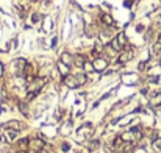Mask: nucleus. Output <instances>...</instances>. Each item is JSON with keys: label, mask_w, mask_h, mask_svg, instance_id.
<instances>
[{"label": "nucleus", "mask_w": 161, "mask_h": 153, "mask_svg": "<svg viewBox=\"0 0 161 153\" xmlns=\"http://www.w3.org/2000/svg\"><path fill=\"white\" fill-rule=\"evenodd\" d=\"M3 128L5 130H13V131H22L25 128V125L19 120H8V122L3 123Z\"/></svg>", "instance_id": "obj_1"}, {"label": "nucleus", "mask_w": 161, "mask_h": 153, "mask_svg": "<svg viewBox=\"0 0 161 153\" xmlns=\"http://www.w3.org/2000/svg\"><path fill=\"white\" fill-rule=\"evenodd\" d=\"M63 83L69 88V89H77V88H80L78 86V83H77V78H75V75H66V76H63Z\"/></svg>", "instance_id": "obj_2"}, {"label": "nucleus", "mask_w": 161, "mask_h": 153, "mask_svg": "<svg viewBox=\"0 0 161 153\" xmlns=\"http://www.w3.org/2000/svg\"><path fill=\"white\" fill-rule=\"evenodd\" d=\"M27 60L24 58H17L16 60V73L17 76H24V72H25V67H27Z\"/></svg>", "instance_id": "obj_3"}, {"label": "nucleus", "mask_w": 161, "mask_h": 153, "mask_svg": "<svg viewBox=\"0 0 161 153\" xmlns=\"http://www.w3.org/2000/svg\"><path fill=\"white\" fill-rule=\"evenodd\" d=\"M93 64H94V70L96 72H103L106 67H108V61L105 60V58H96L94 61H93Z\"/></svg>", "instance_id": "obj_4"}, {"label": "nucleus", "mask_w": 161, "mask_h": 153, "mask_svg": "<svg viewBox=\"0 0 161 153\" xmlns=\"http://www.w3.org/2000/svg\"><path fill=\"white\" fill-rule=\"evenodd\" d=\"M31 85L28 86V91H38L39 92V89L44 86V83H45V80L44 78H35L33 81H30Z\"/></svg>", "instance_id": "obj_5"}, {"label": "nucleus", "mask_w": 161, "mask_h": 153, "mask_svg": "<svg viewBox=\"0 0 161 153\" xmlns=\"http://www.w3.org/2000/svg\"><path fill=\"white\" fill-rule=\"evenodd\" d=\"M30 147H31L35 151H41V150L45 147V144H44V141H41V139H33V141H30Z\"/></svg>", "instance_id": "obj_6"}, {"label": "nucleus", "mask_w": 161, "mask_h": 153, "mask_svg": "<svg viewBox=\"0 0 161 153\" xmlns=\"http://www.w3.org/2000/svg\"><path fill=\"white\" fill-rule=\"evenodd\" d=\"M28 147H30V139H20L19 142H17V151H27L28 150Z\"/></svg>", "instance_id": "obj_7"}, {"label": "nucleus", "mask_w": 161, "mask_h": 153, "mask_svg": "<svg viewBox=\"0 0 161 153\" xmlns=\"http://www.w3.org/2000/svg\"><path fill=\"white\" fill-rule=\"evenodd\" d=\"M58 70H60V73L63 75V76H66V75H69V72H71V66H67V64H64V63H58Z\"/></svg>", "instance_id": "obj_8"}, {"label": "nucleus", "mask_w": 161, "mask_h": 153, "mask_svg": "<svg viewBox=\"0 0 161 153\" xmlns=\"http://www.w3.org/2000/svg\"><path fill=\"white\" fill-rule=\"evenodd\" d=\"M100 20L103 25H106V27H111V25L114 23V19L111 17V14H102L100 16Z\"/></svg>", "instance_id": "obj_9"}, {"label": "nucleus", "mask_w": 161, "mask_h": 153, "mask_svg": "<svg viewBox=\"0 0 161 153\" xmlns=\"http://www.w3.org/2000/svg\"><path fill=\"white\" fill-rule=\"evenodd\" d=\"M61 63H64V64H67V66H71V64L74 63V56H72L71 53L64 52V53L61 55Z\"/></svg>", "instance_id": "obj_10"}, {"label": "nucleus", "mask_w": 161, "mask_h": 153, "mask_svg": "<svg viewBox=\"0 0 161 153\" xmlns=\"http://www.w3.org/2000/svg\"><path fill=\"white\" fill-rule=\"evenodd\" d=\"M131 58H133V52H124V53H121V56H119V63H121V64L128 63Z\"/></svg>", "instance_id": "obj_11"}, {"label": "nucleus", "mask_w": 161, "mask_h": 153, "mask_svg": "<svg viewBox=\"0 0 161 153\" xmlns=\"http://www.w3.org/2000/svg\"><path fill=\"white\" fill-rule=\"evenodd\" d=\"M17 108H19V111L24 114V116H27L28 114V108H27V101H22V100H19L17 101Z\"/></svg>", "instance_id": "obj_12"}, {"label": "nucleus", "mask_w": 161, "mask_h": 153, "mask_svg": "<svg viewBox=\"0 0 161 153\" xmlns=\"http://www.w3.org/2000/svg\"><path fill=\"white\" fill-rule=\"evenodd\" d=\"M109 47H111V48L114 50V52H121V50H122V45L119 44V41H118L116 38L109 41Z\"/></svg>", "instance_id": "obj_13"}, {"label": "nucleus", "mask_w": 161, "mask_h": 153, "mask_svg": "<svg viewBox=\"0 0 161 153\" xmlns=\"http://www.w3.org/2000/svg\"><path fill=\"white\" fill-rule=\"evenodd\" d=\"M99 147H100V141H97V139H93V141L88 142V150H89V151H94V150H97Z\"/></svg>", "instance_id": "obj_14"}, {"label": "nucleus", "mask_w": 161, "mask_h": 153, "mask_svg": "<svg viewBox=\"0 0 161 153\" xmlns=\"http://www.w3.org/2000/svg\"><path fill=\"white\" fill-rule=\"evenodd\" d=\"M75 78H77V83H78V86H83V85H86L88 76H86V73H77V75H75Z\"/></svg>", "instance_id": "obj_15"}, {"label": "nucleus", "mask_w": 161, "mask_h": 153, "mask_svg": "<svg viewBox=\"0 0 161 153\" xmlns=\"http://www.w3.org/2000/svg\"><path fill=\"white\" fill-rule=\"evenodd\" d=\"M83 69H85V73H89V72H96L94 70V64L91 63V61H85V64H83Z\"/></svg>", "instance_id": "obj_16"}, {"label": "nucleus", "mask_w": 161, "mask_h": 153, "mask_svg": "<svg viewBox=\"0 0 161 153\" xmlns=\"http://www.w3.org/2000/svg\"><path fill=\"white\" fill-rule=\"evenodd\" d=\"M116 39L119 41V44H121L122 47H127V36H125V33H122V31H121V33L116 36Z\"/></svg>", "instance_id": "obj_17"}, {"label": "nucleus", "mask_w": 161, "mask_h": 153, "mask_svg": "<svg viewBox=\"0 0 161 153\" xmlns=\"http://www.w3.org/2000/svg\"><path fill=\"white\" fill-rule=\"evenodd\" d=\"M85 61H86V58H85L83 55H77V56H74V63L78 64V66H81V67H83Z\"/></svg>", "instance_id": "obj_18"}, {"label": "nucleus", "mask_w": 161, "mask_h": 153, "mask_svg": "<svg viewBox=\"0 0 161 153\" xmlns=\"http://www.w3.org/2000/svg\"><path fill=\"white\" fill-rule=\"evenodd\" d=\"M38 94H39L38 91H28V92H27V97H25V101H31Z\"/></svg>", "instance_id": "obj_19"}, {"label": "nucleus", "mask_w": 161, "mask_h": 153, "mask_svg": "<svg viewBox=\"0 0 161 153\" xmlns=\"http://www.w3.org/2000/svg\"><path fill=\"white\" fill-rule=\"evenodd\" d=\"M152 105H161V94H155L152 97Z\"/></svg>", "instance_id": "obj_20"}, {"label": "nucleus", "mask_w": 161, "mask_h": 153, "mask_svg": "<svg viewBox=\"0 0 161 153\" xmlns=\"http://www.w3.org/2000/svg\"><path fill=\"white\" fill-rule=\"evenodd\" d=\"M153 52H155L156 55H161V44H159V42H156V44L153 45Z\"/></svg>", "instance_id": "obj_21"}, {"label": "nucleus", "mask_w": 161, "mask_h": 153, "mask_svg": "<svg viewBox=\"0 0 161 153\" xmlns=\"http://www.w3.org/2000/svg\"><path fill=\"white\" fill-rule=\"evenodd\" d=\"M153 147H155L156 150H161V138H158V139L153 141Z\"/></svg>", "instance_id": "obj_22"}, {"label": "nucleus", "mask_w": 161, "mask_h": 153, "mask_svg": "<svg viewBox=\"0 0 161 153\" xmlns=\"http://www.w3.org/2000/svg\"><path fill=\"white\" fill-rule=\"evenodd\" d=\"M69 148H71V145H69V144H67V142H64V144H63V145H61V150H63V151H67V150H69Z\"/></svg>", "instance_id": "obj_23"}, {"label": "nucleus", "mask_w": 161, "mask_h": 153, "mask_svg": "<svg viewBox=\"0 0 161 153\" xmlns=\"http://www.w3.org/2000/svg\"><path fill=\"white\" fill-rule=\"evenodd\" d=\"M31 20H33V22H35V23H36V22H38V20H39V14H38V13H35V14H33V16H31Z\"/></svg>", "instance_id": "obj_24"}, {"label": "nucleus", "mask_w": 161, "mask_h": 153, "mask_svg": "<svg viewBox=\"0 0 161 153\" xmlns=\"http://www.w3.org/2000/svg\"><path fill=\"white\" fill-rule=\"evenodd\" d=\"M3 70H5V67H3V64H2V61H0V76L3 75Z\"/></svg>", "instance_id": "obj_25"}, {"label": "nucleus", "mask_w": 161, "mask_h": 153, "mask_svg": "<svg viewBox=\"0 0 161 153\" xmlns=\"http://www.w3.org/2000/svg\"><path fill=\"white\" fill-rule=\"evenodd\" d=\"M131 2H133V0H125L124 5H125V6H131Z\"/></svg>", "instance_id": "obj_26"}, {"label": "nucleus", "mask_w": 161, "mask_h": 153, "mask_svg": "<svg viewBox=\"0 0 161 153\" xmlns=\"http://www.w3.org/2000/svg\"><path fill=\"white\" fill-rule=\"evenodd\" d=\"M56 45V38H53V41H52V47H55Z\"/></svg>", "instance_id": "obj_27"}, {"label": "nucleus", "mask_w": 161, "mask_h": 153, "mask_svg": "<svg viewBox=\"0 0 161 153\" xmlns=\"http://www.w3.org/2000/svg\"><path fill=\"white\" fill-rule=\"evenodd\" d=\"M134 153H146V151H144V150L141 148V150H134Z\"/></svg>", "instance_id": "obj_28"}, {"label": "nucleus", "mask_w": 161, "mask_h": 153, "mask_svg": "<svg viewBox=\"0 0 161 153\" xmlns=\"http://www.w3.org/2000/svg\"><path fill=\"white\" fill-rule=\"evenodd\" d=\"M17 153H27V151H17Z\"/></svg>", "instance_id": "obj_29"}, {"label": "nucleus", "mask_w": 161, "mask_h": 153, "mask_svg": "<svg viewBox=\"0 0 161 153\" xmlns=\"http://www.w3.org/2000/svg\"><path fill=\"white\" fill-rule=\"evenodd\" d=\"M159 66H161V58H159Z\"/></svg>", "instance_id": "obj_30"}, {"label": "nucleus", "mask_w": 161, "mask_h": 153, "mask_svg": "<svg viewBox=\"0 0 161 153\" xmlns=\"http://www.w3.org/2000/svg\"><path fill=\"white\" fill-rule=\"evenodd\" d=\"M45 2H49V0H45Z\"/></svg>", "instance_id": "obj_31"}]
</instances>
